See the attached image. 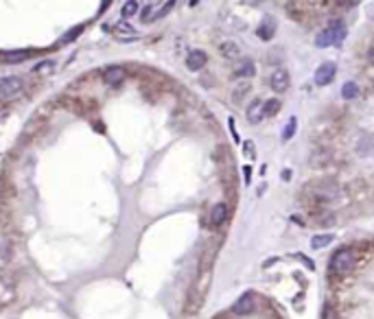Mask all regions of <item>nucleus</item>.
Masks as SVG:
<instances>
[{"label":"nucleus","mask_w":374,"mask_h":319,"mask_svg":"<svg viewBox=\"0 0 374 319\" xmlns=\"http://www.w3.org/2000/svg\"><path fill=\"white\" fill-rule=\"evenodd\" d=\"M346 37V26L341 20H330L322 33H317L315 37V46L320 48H328V46H339Z\"/></svg>","instance_id":"nucleus-1"},{"label":"nucleus","mask_w":374,"mask_h":319,"mask_svg":"<svg viewBox=\"0 0 374 319\" xmlns=\"http://www.w3.org/2000/svg\"><path fill=\"white\" fill-rule=\"evenodd\" d=\"M354 262H357V254H354L352 247H339L330 258L328 267L335 275H346L354 269Z\"/></svg>","instance_id":"nucleus-2"},{"label":"nucleus","mask_w":374,"mask_h":319,"mask_svg":"<svg viewBox=\"0 0 374 319\" xmlns=\"http://www.w3.org/2000/svg\"><path fill=\"white\" fill-rule=\"evenodd\" d=\"M24 92V81L20 77H2L0 79V101H13L22 96Z\"/></svg>","instance_id":"nucleus-3"},{"label":"nucleus","mask_w":374,"mask_h":319,"mask_svg":"<svg viewBox=\"0 0 374 319\" xmlns=\"http://www.w3.org/2000/svg\"><path fill=\"white\" fill-rule=\"evenodd\" d=\"M287 16L302 26H311L313 18H315L313 16L311 4H306V2H289L287 4Z\"/></svg>","instance_id":"nucleus-4"},{"label":"nucleus","mask_w":374,"mask_h":319,"mask_svg":"<svg viewBox=\"0 0 374 319\" xmlns=\"http://www.w3.org/2000/svg\"><path fill=\"white\" fill-rule=\"evenodd\" d=\"M289 86H291V77H289L287 70L278 68V70H274V72L269 74V88H272L274 92L282 94V92L289 90Z\"/></svg>","instance_id":"nucleus-5"},{"label":"nucleus","mask_w":374,"mask_h":319,"mask_svg":"<svg viewBox=\"0 0 374 319\" xmlns=\"http://www.w3.org/2000/svg\"><path fill=\"white\" fill-rule=\"evenodd\" d=\"M254 308H256V295L252 293V291H245V293L234 302L232 313H234V315H250V313H254Z\"/></svg>","instance_id":"nucleus-6"},{"label":"nucleus","mask_w":374,"mask_h":319,"mask_svg":"<svg viewBox=\"0 0 374 319\" xmlns=\"http://www.w3.org/2000/svg\"><path fill=\"white\" fill-rule=\"evenodd\" d=\"M335 74H337L335 62H324L322 66H317V70H315V83L317 86H328L335 79Z\"/></svg>","instance_id":"nucleus-7"},{"label":"nucleus","mask_w":374,"mask_h":319,"mask_svg":"<svg viewBox=\"0 0 374 319\" xmlns=\"http://www.w3.org/2000/svg\"><path fill=\"white\" fill-rule=\"evenodd\" d=\"M112 33H114L116 40H123V42H134L140 37V33L134 29L132 24H127V22H120V24H116L114 29H112Z\"/></svg>","instance_id":"nucleus-8"},{"label":"nucleus","mask_w":374,"mask_h":319,"mask_svg":"<svg viewBox=\"0 0 374 319\" xmlns=\"http://www.w3.org/2000/svg\"><path fill=\"white\" fill-rule=\"evenodd\" d=\"M123 79H125L123 66H107L105 72H103V81H105L107 86H118V83H123Z\"/></svg>","instance_id":"nucleus-9"},{"label":"nucleus","mask_w":374,"mask_h":319,"mask_svg":"<svg viewBox=\"0 0 374 319\" xmlns=\"http://www.w3.org/2000/svg\"><path fill=\"white\" fill-rule=\"evenodd\" d=\"M206 62H208V55H206L204 50L195 48V50H190L188 57H186V68L193 70V72H197V70H202L206 66Z\"/></svg>","instance_id":"nucleus-10"},{"label":"nucleus","mask_w":374,"mask_h":319,"mask_svg":"<svg viewBox=\"0 0 374 319\" xmlns=\"http://www.w3.org/2000/svg\"><path fill=\"white\" fill-rule=\"evenodd\" d=\"M226 221H228V204L219 201V204H214L212 210H210V225H212V228H219V225H223Z\"/></svg>","instance_id":"nucleus-11"},{"label":"nucleus","mask_w":374,"mask_h":319,"mask_svg":"<svg viewBox=\"0 0 374 319\" xmlns=\"http://www.w3.org/2000/svg\"><path fill=\"white\" fill-rule=\"evenodd\" d=\"M254 72H256V66L252 59H241V62L236 64V68H234V72H232V77L234 79H250V77H254Z\"/></svg>","instance_id":"nucleus-12"},{"label":"nucleus","mask_w":374,"mask_h":319,"mask_svg":"<svg viewBox=\"0 0 374 319\" xmlns=\"http://www.w3.org/2000/svg\"><path fill=\"white\" fill-rule=\"evenodd\" d=\"M328 162H330V149L320 147V149H315V151L311 153V166L313 168H322V166H326Z\"/></svg>","instance_id":"nucleus-13"},{"label":"nucleus","mask_w":374,"mask_h":319,"mask_svg":"<svg viewBox=\"0 0 374 319\" xmlns=\"http://www.w3.org/2000/svg\"><path fill=\"white\" fill-rule=\"evenodd\" d=\"M256 33H258V37H260V40L269 42V40H272V37L276 35V20H274V18H269V16H267L263 22H260V26H258V29H256Z\"/></svg>","instance_id":"nucleus-14"},{"label":"nucleus","mask_w":374,"mask_h":319,"mask_svg":"<svg viewBox=\"0 0 374 319\" xmlns=\"http://www.w3.org/2000/svg\"><path fill=\"white\" fill-rule=\"evenodd\" d=\"M219 53H221V57H226V59H236L238 55H241V48H238L236 42L226 40V42L219 44Z\"/></svg>","instance_id":"nucleus-15"},{"label":"nucleus","mask_w":374,"mask_h":319,"mask_svg":"<svg viewBox=\"0 0 374 319\" xmlns=\"http://www.w3.org/2000/svg\"><path fill=\"white\" fill-rule=\"evenodd\" d=\"M311 219H313V225H333L335 223V217L330 212H326L324 208L322 210H315V212H311Z\"/></svg>","instance_id":"nucleus-16"},{"label":"nucleus","mask_w":374,"mask_h":319,"mask_svg":"<svg viewBox=\"0 0 374 319\" xmlns=\"http://www.w3.org/2000/svg\"><path fill=\"white\" fill-rule=\"evenodd\" d=\"M280 107H282V103H280L278 98H269V101H265L263 107H260V116H276L280 112Z\"/></svg>","instance_id":"nucleus-17"},{"label":"nucleus","mask_w":374,"mask_h":319,"mask_svg":"<svg viewBox=\"0 0 374 319\" xmlns=\"http://www.w3.org/2000/svg\"><path fill=\"white\" fill-rule=\"evenodd\" d=\"M29 55H31L29 50H7V53H2V59L7 64H18V62H24Z\"/></svg>","instance_id":"nucleus-18"},{"label":"nucleus","mask_w":374,"mask_h":319,"mask_svg":"<svg viewBox=\"0 0 374 319\" xmlns=\"http://www.w3.org/2000/svg\"><path fill=\"white\" fill-rule=\"evenodd\" d=\"M260 107H263V101H258V98L247 107V120H250V123H258V120L263 118V116H260Z\"/></svg>","instance_id":"nucleus-19"},{"label":"nucleus","mask_w":374,"mask_h":319,"mask_svg":"<svg viewBox=\"0 0 374 319\" xmlns=\"http://www.w3.org/2000/svg\"><path fill=\"white\" fill-rule=\"evenodd\" d=\"M333 243V234H317V236L311 238V247L313 250H322V247L330 245Z\"/></svg>","instance_id":"nucleus-20"},{"label":"nucleus","mask_w":374,"mask_h":319,"mask_svg":"<svg viewBox=\"0 0 374 319\" xmlns=\"http://www.w3.org/2000/svg\"><path fill=\"white\" fill-rule=\"evenodd\" d=\"M341 96L344 98H357L359 96V86L354 81H346L341 86Z\"/></svg>","instance_id":"nucleus-21"},{"label":"nucleus","mask_w":374,"mask_h":319,"mask_svg":"<svg viewBox=\"0 0 374 319\" xmlns=\"http://www.w3.org/2000/svg\"><path fill=\"white\" fill-rule=\"evenodd\" d=\"M250 90H252V83L250 81H238L236 88H234V92H232V96H234V101H241V98L245 96Z\"/></svg>","instance_id":"nucleus-22"},{"label":"nucleus","mask_w":374,"mask_h":319,"mask_svg":"<svg viewBox=\"0 0 374 319\" xmlns=\"http://www.w3.org/2000/svg\"><path fill=\"white\" fill-rule=\"evenodd\" d=\"M140 18H142V22L158 20V7L156 4H147V7L142 9V13H140Z\"/></svg>","instance_id":"nucleus-23"},{"label":"nucleus","mask_w":374,"mask_h":319,"mask_svg":"<svg viewBox=\"0 0 374 319\" xmlns=\"http://www.w3.org/2000/svg\"><path fill=\"white\" fill-rule=\"evenodd\" d=\"M136 11H138V2H136V0H127V2H123V9H120L123 18H132Z\"/></svg>","instance_id":"nucleus-24"},{"label":"nucleus","mask_w":374,"mask_h":319,"mask_svg":"<svg viewBox=\"0 0 374 319\" xmlns=\"http://www.w3.org/2000/svg\"><path fill=\"white\" fill-rule=\"evenodd\" d=\"M296 127H298V120L291 118L287 125H284V131H282V140H289L293 138V134H296Z\"/></svg>","instance_id":"nucleus-25"},{"label":"nucleus","mask_w":374,"mask_h":319,"mask_svg":"<svg viewBox=\"0 0 374 319\" xmlns=\"http://www.w3.org/2000/svg\"><path fill=\"white\" fill-rule=\"evenodd\" d=\"M81 31H83V26H74L72 31H68L66 35H64L62 40H59V44H68V42H72L74 37H77V35H79V33H81Z\"/></svg>","instance_id":"nucleus-26"},{"label":"nucleus","mask_w":374,"mask_h":319,"mask_svg":"<svg viewBox=\"0 0 374 319\" xmlns=\"http://www.w3.org/2000/svg\"><path fill=\"white\" fill-rule=\"evenodd\" d=\"M173 7H175V2H173V0H171V2H166V4H162V9H160V11H158V18L166 16V13H169Z\"/></svg>","instance_id":"nucleus-27"},{"label":"nucleus","mask_w":374,"mask_h":319,"mask_svg":"<svg viewBox=\"0 0 374 319\" xmlns=\"http://www.w3.org/2000/svg\"><path fill=\"white\" fill-rule=\"evenodd\" d=\"M53 62H50V59H46V62L44 64H37L35 66V68H33V72H42V70H46V68H53Z\"/></svg>","instance_id":"nucleus-28"},{"label":"nucleus","mask_w":374,"mask_h":319,"mask_svg":"<svg viewBox=\"0 0 374 319\" xmlns=\"http://www.w3.org/2000/svg\"><path fill=\"white\" fill-rule=\"evenodd\" d=\"M243 175H245V182H247V184H250V177H252V168H250V166H245V168H243Z\"/></svg>","instance_id":"nucleus-29"},{"label":"nucleus","mask_w":374,"mask_h":319,"mask_svg":"<svg viewBox=\"0 0 374 319\" xmlns=\"http://www.w3.org/2000/svg\"><path fill=\"white\" fill-rule=\"evenodd\" d=\"M243 147H245V151H247V153H250V156H252V149H254V142H250V140H247V142L243 144Z\"/></svg>","instance_id":"nucleus-30"},{"label":"nucleus","mask_w":374,"mask_h":319,"mask_svg":"<svg viewBox=\"0 0 374 319\" xmlns=\"http://www.w3.org/2000/svg\"><path fill=\"white\" fill-rule=\"evenodd\" d=\"M368 62H370V64L374 66V46L370 48V53H368Z\"/></svg>","instance_id":"nucleus-31"}]
</instances>
